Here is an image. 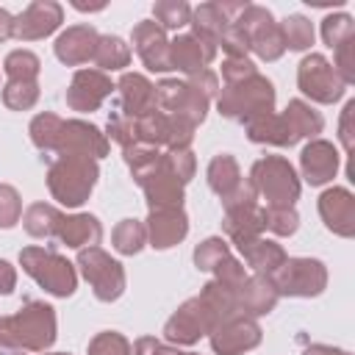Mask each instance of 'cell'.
Returning <instances> with one entry per match:
<instances>
[{"mask_svg": "<svg viewBox=\"0 0 355 355\" xmlns=\"http://www.w3.org/2000/svg\"><path fill=\"white\" fill-rule=\"evenodd\" d=\"M55 341V313L44 302H25L14 316L0 319V344L42 352Z\"/></svg>", "mask_w": 355, "mask_h": 355, "instance_id": "6da1fadb", "label": "cell"}, {"mask_svg": "<svg viewBox=\"0 0 355 355\" xmlns=\"http://www.w3.org/2000/svg\"><path fill=\"white\" fill-rule=\"evenodd\" d=\"M94 180H97V164L94 158L86 155H61L47 172L50 194L69 208L86 202V197L94 189Z\"/></svg>", "mask_w": 355, "mask_h": 355, "instance_id": "7a4b0ae2", "label": "cell"}, {"mask_svg": "<svg viewBox=\"0 0 355 355\" xmlns=\"http://www.w3.org/2000/svg\"><path fill=\"white\" fill-rule=\"evenodd\" d=\"M272 108H275V89L258 72L239 83H227L219 94V114L239 122H250L255 116L272 114Z\"/></svg>", "mask_w": 355, "mask_h": 355, "instance_id": "3957f363", "label": "cell"}, {"mask_svg": "<svg viewBox=\"0 0 355 355\" xmlns=\"http://www.w3.org/2000/svg\"><path fill=\"white\" fill-rule=\"evenodd\" d=\"M19 263L42 288H47L55 297H69L75 291V286H78L72 263L67 258H61L58 252H53V250L25 247L19 252Z\"/></svg>", "mask_w": 355, "mask_h": 355, "instance_id": "277c9868", "label": "cell"}, {"mask_svg": "<svg viewBox=\"0 0 355 355\" xmlns=\"http://www.w3.org/2000/svg\"><path fill=\"white\" fill-rule=\"evenodd\" d=\"M250 183L258 194L266 197L269 205H294L300 197V180L294 166L280 155H266L252 166Z\"/></svg>", "mask_w": 355, "mask_h": 355, "instance_id": "5b68a950", "label": "cell"}, {"mask_svg": "<svg viewBox=\"0 0 355 355\" xmlns=\"http://www.w3.org/2000/svg\"><path fill=\"white\" fill-rule=\"evenodd\" d=\"M269 283L275 286L277 297H316L327 283V272L324 263L316 258H286L283 266L269 275Z\"/></svg>", "mask_w": 355, "mask_h": 355, "instance_id": "8992f818", "label": "cell"}, {"mask_svg": "<svg viewBox=\"0 0 355 355\" xmlns=\"http://www.w3.org/2000/svg\"><path fill=\"white\" fill-rule=\"evenodd\" d=\"M78 266L83 272V277L92 283L94 297L103 302L116 300L125 291V272L122 263L114 261L111 255H105L100 247H89L78 252Z\"/></svg>", "mask_w": 355, "mask_h": 355, "instance_id": "52a82bcc", "label": "cell"}, {"mask_svg": "<svg viewBox=\"0 0 355 355\" xmlns=\"http://www.w3.org/2000/svg\"><path fill=\"white\" fill-rule=\"evenodd\" d=\"M241 33L247 36V44L266 61H275L283 55L286 44H283V33L280 25L272 19V14L261 6H244V11L239 14V19H233Z\"/></svg>", "mask_w": 355, "mask_h": 355, "instance_id": "ba28073f", "label": "cell"}, {"mask_svg": "<svg viewBox=\"0 0 355 355\" xmlns=\"http://www.w3.org/2000/svg\"><path fill=\"white\" fill-rule=\"evenodd\" d=\"M297 83L316 103H336L344 94V89H347V83L341 80L336 67L324 55H319V53H311V55H305L300 61Z\"/></svg>", "mask_w": 355, "mask_h": 355, "instance_id": "9c48e42d", "label": "cell"}, {"mask_svg": "<svg viewBox=\"0 0 355 355\" xmlns=\"http://www.w3.org/2000/svg\"><path fill=\"white\" fill-rule=\"evenodd\" d=\"M216 324H219V319L214 316V311L200 297H194V300L183 302L180 311L164 324V336L172 344H194V341H200V336L211 333Z\"/></svg>", "mask_w": 355, "mask_h": 355, "instance_id": "30bf717a", "label": "cell"}, {"mask_svg": "<svg viewBox=\"0 0 355 355\" xmlns=\"http://www.w3.org/2000/svg\"><path fill=\"white\" fill-rule=\"evenodd\" d=\"M258 341H261V327L241 311L222 319L211 330V347L219 355H241L244 349H252Z\"/></svg>", "mask_w": 355, "mask_h": 355, "instance_id": "8fae6325", "label": "cell"}, {"mask_svg": "<svg viewBox=\"0 0 355 355\" xmlns=\"http://www.w3.org/2000/svg\"><path fill=\"white\" fill-rule=\"evenodd\" d=\"M55 153H58V155L103 158V155L108 153V141H105V136H103L94 125L80 122V119H69V122H64V128H61Z\"/></svg>", "mask_w": 355, "mask_h": 355, "instance_id": "7c38bea8", "label": "cell"}, {"mask_svg": "<svg viewBox=\"0 0 355 355\" xmlns=\"http://www.w3.org/2000/svg\"><path fill=\"white\" fill-rule=\"evenodd\" d=\"M139 186L147 194L150 211L153 208H180V202H183V183L172 175V169L166 164V153H164L161 164L153 172H147L144 178H139Z\"/></svg>", "mask_w": 355, "mask_h": 355, "instance_id": "4fadbf2b", "label": "cell"}, {"mask_svg": "<svg viewBox=\"0 0 355 355\" xmlns=\"http://www.w3.org/2000/svg\"><path fill=\"white\" fill-rule=\"evenodd\" d=\"M111 80L100 69H78L67 89V105L72 111H94L111 94Z\"/></svg>", "mask_w": 355, "mask_h": 355, "instance_id": "5bb4252c", "label": "cell"}, {"mask_svg": "<svg viewBox=\"0 0 355 355\" xmlns=\"http://www.w3.org/2000/svg\"><path fill=\"white\" fill-rule=\"evenodd\" d=\"M58 25H61V6L50 3V0H36L14 19L11 36L31 42V39H42V36L53 33Z\"/></svg>", "mask_w": 355, "mask_h": 355, "instance_id": "9a60e30c", "label": "cell"}, {"mask_svg": "<svg viewBox=\"0 0 355 355\" xmlns=\"http://www.w3.org/2000/svg\"><path fill=\"white\" fill-rule=\"evenodd\" d=\"M319 214L327 225V230L349 239L355 236V197L347 189H327L319 197Z\"/></svg>", "mask_w": 355, "mask_h": 355, "instance_id": "2e32d148", "label": "cell"}, {"mask_svg": "<svg viewBox=\"0 0 355 355\" xmlns=\"http://www.w3.org/2000/svg\"><path fill=\"white\" fill-rule=\"evenodd\" d=\"M133 44H136V53L139 58L144 61V67L150 72H166L172 69V61H169V42L164 36V31L155 25V22H139L133 28Z\"/></svg>", "mask_w": 355, "mask_h": 355, "instance_id": "e0dca14e", "label": "cell"}, {"mask_svg": "<svg viewBox=\"0 0 355 355\" xmlns=\"http://www.w3.org/2000/svg\"><path fill=\"white\" fill-rule=\"evenodd\" d=\"M300 166H302V178L311 186H322L333 180L338 172V150L324 139H313L311 144H305L300 155Z\"/></svg>", "mask_w": 355, "mask_h": 355, "instance_id": "ac0fdd59", "label": "cell"}, {"mask_svg": "<svg viewBox=\"0 0 355 355\" xmlns=\"http://www.w3.org/2000/svg\"><path fill=\"white\" fill-rule=\"evenodd\" d=\"M189 233V219L183 208H153L147 219V236L155 250L175 247Z\"/></svg>", "mask_w": 355, "mask_h": 355, "instance_id": "d6986e66", "label": "cell"}, {"mask_svg": "<svg viewBox=\"0 0 355 355\" xmlns=\"http://www.w3.org/2000/svg\"><path fill=\"white\" fill-rule=\"evenodd\" d=\"M216 47L200 36H178L169 44V61L172 69H180L186 75H197L205 69V64H211Z\"/></svg>", "mask_w": 355, "mask_h": 355, "instance_id": "ffe728a7", "label": "cell"}, {"mask_svg": "<svg viewBox=\"0 0 355 355\" xmlns=\"http://www.w3.org/2000/svg\"><path fill=\"white\" fill-rule=\"evenodd\" d=\"M97 31L89 28V25H75V28H67L58 39H55V55L58 61L75 67V64H83L89 58H94V50H97Z\"/></svg>", "mask_w": 355, "mask_h": 355, "instance_id": "44dd1931", "label": "cell"}, {"mask_svg": "<svg viewBox=\"0 0 355 355\" xmlns=\"http://www.w3.org/2000/svg\"><path fill=\"white\" fill-rule=\"evenodd\" d=\"M119 92H122V114H128L130 119L155 111V86L136 72H125L119 78Z\"/></svg>", "mask_w": 355, "mask_h": 355, "instance_id": "7402d4cb", "label": "cell"}, {"mask_svg": "<svg viewBox=\"0 0 355 355\" xmlns=\"http://www.w3.org/2000/svg\"><path fill=\"white\" fill-rule=\"evenodd\" d=\"M222 227L225 233L236 241V244H247L252 239L261 236L263 227V208H258L255 202L252 205H239V208H227L225 211V219H222Z\"/></svg>", "mask_w": 355, "mask_h": 355, "instance_id": "603a6c76", "label": "cell"}, {"mask_svg": "<svg viewBox=\"0 0 355 355\" xmlns=\"http://www.w3.org/2000/svg\"><path fill=\"white\" fill-rule=\"evenodd\" d=\"M275 302H277V291L269 283V277H263V275L247 277L236 291V305L241 313L247 311L252 316H261V313H269L275 308Z\"/></svg>", "mask_w": 355, "mask_h": 355, "instance_id": "cb8c5ba5", "label": "cell"}, {"mask_svg": "<svg viewBox=\"0 0 355 355\" xmlns=\"http://www.w3.org/2000/svg\"><path fill=\"white\" fill-rule=\"evenodd\" d=\"M247 128V136L250 141H258V144H277V147H291L297 141V136L291 133L288 122L283 119V114L277 116L275 111L272 114H263V116H255L250 122H244Z\"/></svg>", "mask_w": 355, "mask_h": 355, "instance_id": "d4e9b609", "label": "cell"}, {"mask_svg": "<svg viewBox=\"0 0 355 355\" xmlns=\"http://www.w3.org/2000/svg\"><path fill=\"white\" fill-rule=\"evenodd\" d=\"M55 236L67 247H86V244L89 247H97V241L103 236V227H100L97 216H92V214H75V216L61 219Z\"/></svg>", "mask_w": 355, "mask_h": 355, "instance_id": "484cf974", "label": "cell"}, {"mask_svg": "<svg viewBox=\"0 0 355 355\" xmlns=\"http://www.w3.org/2000/svg\"><path fill=\"white\" fill-rule=\"evenodd\" d=\"M239 252H241L244 261H247L258 275H263V277L275 275V272L283 266V261H286L283 247L275 244V241H266V239H261V236L252 239V241H247V244H239Z\"/></svg>", "mask_w": 355, "mask_h": 355, "instance_id": "4316f807", "label": "cell"}, {"mask_svg": "<svg viewBox=\"0 0 355 355\" xmlns=\"http://www.w3.org/2000/svg\"><path fill=\"white\" fill-rule=\"evenodd\" d=\"M61 211L47 205V202H33L25 216H22V225L25 230L33 236V239H47V236H55L58 233V225H61Z\"/></svg>", "mask_w": 355, "mask_h": 355, "instance_id": "83f0119b", "label": "cell"}, {"mask_svg": "<svg viewBox=\"0 0 355 355\" xmlns=\"http://www.w3.org/2000/svg\"><path fill=\"white\" fill-rule=\"evenodd\" d=\"M208 183H211V189H214L219 197H227V194L241 183V172H239L236 158L227 155V153L216 155V158L211 161V166H208Z\"/></svg>", "mask_w": 355, "mask_h": 355, "instance_id": "f1b7e54d", "label": "cell"}, {"mask_svg": "<svg viewBox=\"0 0 355 355\" xmlns=\"http://www.w3.org/2000/svg\"><path fill=\"white\" fill-rule=\"evenodd\" d=\"M283 119L288 122V128H291V133L297 139L316 136V133H322V125H324L322 116L308 103H302V100H291L288 108H286V114H283Z\"/></svg>", "mask_w": 355, "mask_h": 355, "instance_id": "f546056e", "label": "cell"}, {"mask_svg": "<svg viewBox=\"0 0 355 355\" xmlns=\"http://www.w3.org/2000/svg\"><path fill=\"white\" fill-rule=\"evenodd\" d=\"M100 69H122L130 61V47L119 39V36H100L94 58H92Z\"/></svg>", "mask_w": 355, "mask_h": 355, "instance_id": "4dcf8cb0", "label": "cell"}, {"mask_svg": "<svg viewBox=\"0 0 355 355\" xmlns=\"http://www.w3.org/2000/svg\"><path fill=\"white\" fill-rule=\"evenodd\" d=\"M61 128H64V119L55 116V114H39L33 122H31V139L39 150H55L58 144V136H61Z\"/></svg>", "mask_w": 355, "mask_h": 355, "instance_id": "1f68e13d", "label": "cell"}, {"mask_svg": "<svg viewBox=\"0 0 355 355\" xmlns=\"http://www.w3.org/2000/svg\"><path fill=\"white\" fill-rule=\"evenodd\" d=\"M147 239V227L136 219H122L116 227H114V247L122 252V255H133L141 250Z\"/></svg>", "mask_w": 355, "mask_h": 355, "instance_id": "d6a6232c", "label": "cell"}, {"mask_svg": "<svg viewBox=\"0 0 355 355\" xmlns=\"http://www.w3.org/2000/svg\"><path fill=\"white\" fill-rule=\"evenodd\" d=\"M280 33H283V44H286L288 50H305V47L313 44V28H311V22H308L305 17H300V14L288 17V19L280 25Z\"/></svg>", "mask_w": 355, "mask_h": 355, "instance_id": "836d02e7", "label": "cell"}, {"mask_svg": "<svg viewBox=\"0 0 355 355\" xmlns=\"http://www.w3.org/2000/svg\"><path fill=\"white\" fill-rule=\"evenodd\" d=\"M8 80H36L39 75V58L31 53V50H14L6 55V64H3Z\"/></svg>", "mask_w": 355, "mask_h": 355, "instance_id": "e575fe53", "label": "cell"}, {"mask_svg": "<svg viewBox=\"0 0 355 355\" xmlns=\"http://www.w3.org/2000/svg\"><path fill=\"white\" fill-rule=\"evenodd\" d=\"M39 100V86L36 80H8L3 89V103L14 111H25Z\"/></svg>", "mask_w": 355, "mask_h": 355, "instance_id": "d590c367", "label": "cell"}, {"mask_svg": "<svg viewBox=\"0 0 355 355\" xmlns=\"http://www.w3.org/2000/svg\"><path fill=\"white\" fill-rule=\"evenodd\" d=\"M300 225V216L291 205H266L263 208V227H269L277 236H291Z\"/></svg>", "mask_w": 355, "mask_h": 355, "instance_id": "8d00e7d4", "label": "cell"}, {"mask_svg": "<svg viewBox=\"0 0 355 355\" xmlns=\"http://www.w3.org/2000/svg\"><path fill=\"white\" fill-rule=\"evenodd\" d=\"M355 36V25H352V17L349 14H336V17H324L322 22V39L327 47H338L341 42L352 39Z\"/></svg>", "mask_w": 355, "mask_h": 355, "instance_id": "74e56055", "label": "cell"}, {"mask_svg": "<svg viewBox=\"0 0 355 355\" xmlns=\"http://www.w3.org/2000/svg\"><path fill=\"white\" fill-rule=\"evenodd\" d=\"M153 14L164 28H172V31L183 28L191 19V8L186 3H180V0H161V3L153 6Z\"/></svg>", "mask_w": 355, "mask_h": 355, "instance_id": "f35d334b", "label": "cell"}, {"mask_svg": "<svg viewBox=\"0 0 355 355\" xmlns=\"http://www.w3.org/2000/svg\"><path fill=\"white\" fill-rule=\"evenodd\" d=\"M230 255V250H227V244L222 241V239H205L197 250H194V263H197V269H202V272H214L216 266H219V261H225Z\"/></svg>", "mask_w": 355, "mask_h": 355, "instance_id": "ab89813d", "label": "cell"}, {"mask_svg": "<svg viewBox=\"0 0 355 355\" xmlns=\"http://www.w3.org/2000/svg\"><path fill=\"white\" fill-rule=\"evenodd\" d=\"M89 355H130V344L125 336L105 330L89 341Z\"/></svg>", "mask_w": 355, "mask_h": 355, "instance_id": "60d3db41", "label": "cell"}, {"mask_svg": "<svg viewBox=\"0 0 355 355\" xmlns=\"http://www.w3.org/2000/svg\"><path fill=\"white\" fill-rule=\"evenodd\" d=\"M22 216V200L14 186L0 183V227H14Z\"/></svg>", "mask_w": 355, "mask_h": 355, "instance_id": "b9f144b4", "label": "cell"}, {"mask_svg": "<svg viewBox=\"0 0 355 355\" xmlns=\"http://www.w3.org/2000/svg\"><path fill=\"white\" fill-rule=\"evenodd\" d=\"M108 136H111L114 141H119L125 150H128V147H133V144H136L133 119H130L128 114H122V111H114V114L108 116Z\"/></svg>", "mask_w": 355, "mask_h": 355, "instance_id": "7bdbcfd3", "label": "cell"}, {"mask_svg": "<svg viewBox=\"0 0 355 355\" xmlns=\"http://www.w3.org/2000/svg\"><path fill=\"white\" fill-rule=\"evenodd\" d=\"M214 272H216V283H222V286H227V288H233V291H239V286L247 280L244 266H241L233 255H227L225 261H219V266H216Z\"/></svg>", "mask_w": 355, "mask_h": 355, "instance_id": "ee69618b", "label": "cell"}, {"mask_svg": "<svg viewBox=\"0 0 355 355\" xmlns=\"http://www.w3.org/2000/svg\"><path fill=\"white\" fill-rule=\"evenodd\" d=\"M336 72L341 75L344 83L355 80V36L336 47Z\"/></svg>", "mask_w": 355, "mask_h": 355, "instance_id": "f6af8a7d", "label": "cell"}, {"mask_svg": "<svg viewBox=\"0 0 355 355\" xmlns=\"http://www.w3.org/2000/svg\"><path fill=\"white\" fill-rule=\"evenodd\" d=\"M250 75H255V64L247 61V58H227L222 64V80H225V86L227 83H239V80H244Z\"/></svg>", "mask_w": 355, "mask_h": 355, "instance_id": "bcb514c9", "label": "cell"}, {"mask_svg": "<svg viewBox=\"0 0 355 355\" xmlns=\"http://www.w3.org/2000/svg\"><path fill=\"white\" fill-rule=\"evenodd\" d=\"M352 116H355V100H349L344 105V114H341V125H338V136H341V144L347 150V158H349V169H352V150H355V141H352ZM355 172V169H352Z\"/></svg>", "mask_w": 355, "mask_h": 355, "instance_id": "7dc6e473", "label": "cell"}, {"mask_svg": "<svg viewBox=\"0 0 355 355\" xmlns=\"http://www.w3.org/2000/svg\"><path fill=\"white\" fill-rule=\"evenodd\" d=\"M189 86H191L194 92H200L205 100H211V97L216 94V89H219V80H216V75H214L211 69H202V72H197V75L189 78Z\"/></svg>", "mask_w": 355, "mask_h": 355, "instance_id": "c3c4849f", "label": "cell"}, {"mask_svg": "<svg viewBox=\"0 0 355 355\" xmlns=\"http://www.w3.org/2000/svg\"><path fill=\"white\" fill-rule=\"evenodd\" d=\"M133 355H183V352H178V349H172V347H166V344H161V341L144 336V338L136 341Z\"/></svg>", "mask_w": 355, "mask_h": 355, "instance_id": "681fc988", "label": "cell"}, {"mask_svg": "<svg viewBox=\"0 0 355 355\" xmlns=\"http://www.w3.org/2000/svg\"><path fill=\"white\" fill-rule=\"evenodd\" d=\"M17 283V272L8 261H0V294H11Z\"/></svg>", "mask_w": 355, "mask_h": 355, "instance_id": "f907efd6", "label": "cell"}, {"mask_svg": "<svg viewBox=\"0 0 355 355\" xmlns=\"http://www.w3.org/2000/svg\"><path fill=\"white\" fill-rule=\"evenodd\" d=\"M11 33H14V17L6 8H0V42L8 39Z\"/></svg>", "mask_w": 355, "mask_h": 355, "instance_id": "816d5d0a", "label": "cell"}, {"mask_svg": "<svg viewBox=\"0 0 355 355\" xmlns=\"http://www.w3.org/2000/svg\"><path fill=\"white\" fill-rule=\"evenodd\" d=\"M305 355H349L344 349H333V347H324V344H313L305 349Z\"/></svg>", "mask_w": 355, "mask_h": 355, "instance_id": "f5cc1de1", "label": "cell"}, {"mask_svg": "<svg viewBox=\"0 0 355 355\" xmlns=\"http://www.w3.org/2000/svg\"><path fill=\"white\" fill-rule=\"evenodd\" d=\"M183 355H194V352H183Z\"/></svg>", "mask_w": 355, "mask_h": 355, "instance_id": "db71d44e", "label": "cell"}, {"mask_svg": "<svg viewBox=\"0 0 355 355\" xmlns=\"http://www.w3.org/2000/svg\"><path fill=\"white\" fill-rule=\"evenodd\" d=\"M55 355H67V352H55Z\"/></svg>", "mask_w": 355, "mask_h": 355, "instance_id": "11a10c76", "label": "cell"}, {"mask_svg": "<svg viewBox=\"0 0 355 355\" xmlns=\"http://www.w3.org/2000/svg\"><path fill=\"white\" fill-rule=\"evenodd\" d=\"M14 355H22V352H14Z\"/></svg>", "mask_w": 355, "mask_h": 355, "instance_id": "9f6ffc18", "label": "cell"}]
</instances>
